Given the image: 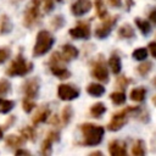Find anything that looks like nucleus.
<instances>
[{
    "label": "nucleus",
    "instance_id": "1",
    "mask_svg": "<svg viewBox=\"0 0 156 156\" xmlns=\"http://www.w3.org/2000/svg\"><path fill=\"white\" fill-rule=\"evenodd\" d=\"M80 130L83 133L84 140L83 145L87 146H96L102 141L105 129L101 126H96L93 123H84L80 126Z\"/></svg>",
    "mask_w": 156,
    "mask_h": 156
},
{
    "label": "nucleus",
    "instance_id": "2",
    "mask_svg": "<svg viewBox=\"0 0 156 156\" xmlns=\"http://www.w3.org/2000/svg\"><path fill=\"white\" fill-rule=\"evenodd\" d=\"M54 43H55V39L49 30H45V29L39 30V33L37 34V40H35L34 48H33V55L34 56L45 55L52 48Z\"/></svg>",
    "mask_w": 156,
    "mask_h": 156
},
{
    "label": "nucleus",
    "instance_id": "3",
    "mask_svg": "<svg viewBox=\"0 0 156 156\" xmlns=\"http://www.w3.org/2000/svg\"><path fill=\"white\" fill-rule=\"evenodd\" d=\"M33 68V63L26 61V58L20 54L6 69V74L10 77H16V76H26L28 74Z\"/></svg>",
    "mask_w": 156,
    "mask_h": 156
},
{
    "label": "nucleus",
    "instance_id": "4",
    "mask_svg": "<svg viewBox=\"0 0 156 156\" xmlns=\"http://www.w3.org/2000/svg\"><path fill=\"white\" fill-rule=\"evenodd\" d=\"M138 106H128L121 111H118L117 113H115L111 118V121L107 124V129L111 132H117L127 122H128V117L132 115H134V112L136 111Z\"/></svg>",
    "mask_w": 156,
    "mask_h": 156
},
{
    "label": "nucleus",
    "instance_id": "5",
    "mask_svg": "<svg viewBox=\"0 0 156 156\" xmlns=\"http://www.w3.org/2000/svg\"><path fill=\"white\" fill-rule=\"evenodd\" d=\"M41 0H30L29 4L27 5L26 12H24V18H23V23L27 28L33 27L40 18V7Z\"/></svg>",
    "mask_w": 156,
    "mask_h": 156
},
{
    "label": "nucleus",
    "instance_id": "6",
    "mask_svg": "<svg viewBox=\"0 0 156 156\" xmlns=\"http://www.w3.org/2000/svg\"><path fill=\"white\" fill-rule=\"evenodd\" d=\"M117 18H118V16H113V17H106V18H104L102 20V22H101V24L100 26H98L96 27V29H95V35H96V38H99V39H105L110 33H111V30H112V27L116 24V22H117Z\"/></svg>",
    "mask_w": 156,
    "mask_h": 156
},
{
    "label": "nucleus",
    "instance_id": "7",
    "mask_svg": "<svg viewBox=\"0 0 156 156\" xmlns=\"http://www.w3.org/2000/svg\"><path fill=\"white\" fill-rule=\"evenodd\" d=\"M57 96L63 101H71L79 96V89L71 84H60L57 87Z\"/></svg>",
    "mask_w": 156,
    "mask_h": 156
},
{
    "label": "nucleus",
    "instance_id": "8",
    "mask_svg": "<svg viewBox=\"0 0 156 156\" xmlns=\"http://www.w3.org/2000/svg\"><path fill=\"white\" fill-rule=\"evenodd\" d=\"M91 76L95 79H98L99 82H102V83H107L108 82V69H107V66H106V63H105V61L102 58L98 60L93 65Z\"/></svg>",
    "mask_w": 156,
    "mask_h": 156
},
{
    "label": "nucleus",
    "instance_id": "9",
    "mask_svg": "<svg viewBox=\"0 0 156 156\" xmlns=\"http://www.w3.org/2000/svg\"><path fill=\"white\" fill-rule=\"evenodd\" d=\"M69 35L74 39H88L90 37V26L88 22H79L69 29Z\"/></svg>",
    "mask_w": 156,
    "mask_h": 156
},
{
    "label": "nucleus",
    "instance_id": "10",
    "mask_svg": "<svg viewBox=\"0 0 156 156\" xmlns=\"http://www.w3.org/2000/svg\"><path fill=\"white\" fill-rule=\"evenodd\" d=\"M23 93H24V98L35 100L39 93V80L37 78L28 79L23 84Z\"/></svg>",
    "mask_w": 156,
    "mask_h": 156
},
{
    "label": "nucleus",
    "instance_id": "11",
    "mask_svg": "<svg viewBox=\"0 0 156 156\" xmlns=\"http://www.w3.org/2000/svg\"><path fill=\"white\" fill-rule=\"evenodd\" d=\"M91 6H93V4H91L90 0H77V1H74L72 4L71 11H72V13L74 16L78 17V16H83L87 12H89Z\"/></svg>",
    "mask_w": 156,
    "mask_h": 156
},
{
    "label": "nucleus",
    "instance_id": "12",
    "mask_svg": "<svg viewBox=\"0 0 156 156\" xmlns=\"http://www.w3.org/2000/svg\"><path fill=\"white\" fill-rule=\"evenodd\" d=\"M60 139V134H58V132H56V130H51V132H49L48 133V135H46V138H45V140L43 141V144H41V150H40V152L43 154V155H49L50 152H51V145H52V143L54 141H57Z\"/></svg>",
    "mask_w": 156,
    "mask_h": 156
},
{
    "label": "nucleus",
    "instance_id": "13",
    "mask_svg": "<svg viewBox=\"0 0 156 156\" xmlns=\"http://www.w3.org/2000/svg\"><path fill=\"white\" fill-rule=\"evenodd\" d=\"M108 152L112 156H126L127 155L126 144L121 140H112L108 144Z\"/></svg>",
    "mask_w": 156,
    "mask_h": 156
},
{
    "label": "nucleus",
    "instance_id": "14",
    "mask_svg": "<svg viewBox=\"0 0 156 156\" xmlns=\"http://www.w3.org/2000/svg\"><path fill=\"white\" fill-rule=\"evenodd\" d=\"M61 56H62V58H63L65 62L71 61V60H74L78 56V49L76 46L71 45V44H65L62 46Z\"/></svg>",
    "mask_w": 156,
    "mask_h": 156
},
{
    "label": "nucleus",
    "instance_id": "15",
    "mask_svg": "<svg viewBox=\"0 0 156 156\" xmlns=\"http://www.w3.org/2000/svg\"><path fill=\"white\" fill-rule=\"evenodd\" d=\"M108 67H110V69H111V72L113 74H118L121 72V69H122V62H121V57L116 52H113L110 56V58H108Z\"/></svg>",
    "mask_w": 156,
    "mask_h": 156
},
{
    "label": "nucleus",
    "instance_id": "16",
    "mask_svg": "<svg viewBox=\"0 0 156 156\" xmlns=\"http://www.w3.org/2000/svg\"><path fill=\"white\" fill-rule=\"evenodd\" d=\"M49 116H50V110L48 107H45V106H41L37 111V113L32 117V121H33L34 124H39V123L45 122L49 118Z\"/></svg>",
    "mask_w": 156,
    "mask_h": 156
},
{
    "label": "nucleus",
    "instance_id": "17",
    "mask_svg": "<svg viewBox=\"0 0 156 156\" xmlns=\"http://www.w3.org/2000/svg\"><path fill=\"white\" fill-rule=\"evenodd\" d=\"M50 69H51V73L58 79H67L71 76V72L61 65H50Z\"/></svg>",
    "mask_w": 156,
    "mask_h": 156
},
{
    "label": "nucleus",
    "instance_id": "18",
    "mask_svg": "<svg viewBox=\"0 0 156 156\" xmlns=\"http://www.w3.org/2000/svg\"><path fill=\"white\" fill-rule=\"evenodd\" d=\"M5 143H6V146L9 147H21L24 145L26 139L23 136H17V135L11 134L5 138Z\"/></svg>",
    "mask_w": 156,
    "mask_h": 156
},
{
    "label": "nucleus",
    "instance_id": "19",
    "mask_svg": "<svg viewBox=\"0 0 156 156\" xmlns=\"http://www.w3.org/2000/svg\"><path fill=\"white\" fill-rule=\"evenodd\" d=\"M118 37L122 38V39H130V38L135 37V32H134V29L130 24L126 23V24H122L118 28Z\"/></svg>",
    "mask_w": 156,
    "mask_h": 156
},
{
    "label": "nucleus",
    "instance_id": "20",
    "mask_svg": "<svg viewBox=\"0 0 156 156\" xmlns=\"http://www.w3.org/2000/svg\"><path fill=\"white\" fill-rule=\"evenodd\" d=\"M87 93L91 96H101L104 93H105V88L102 84H99V83H90L88 87H87Z\"/></svg>",
    "mask_w": 156,
    "mask_h": 156
},
{
    "label": "nucleus",
    "instance_id": "21",
    "mask_svg": "<svg viewBox=\"0 0 156 156\" xmlns=\"http://www.w3.org/2000/svg\"><path fill=\"white\" fill-rule=\"evenodd\" d=\"M129 96H130V99H132L133 101L141 102V101H144V99H145V96H146V89H145L144 87L134 88V89H132Z\"/></svg>",
    "mask_w": 156,
    "mask_h": 156
},
{
    "label": "nucleus",
    "instance_id": "22",
    "mask_svg": "<svg viewBox=\"0 0 156 156\" xmlns=\"http://www.w3.org/2000/svg\"><path fill=\"white\" fill-rule=\"evenodd\" d=\"M134 22H135L138 29L141 32V34L147 35V34L151 32V24H150V21H147V20H143V18H139V17H135Z\"/></svg>",
    "mask_w": 156,
    "mask_h": 156
},
{
    "label": "nucleus",
    "instance_id": "23",
    "mask_svg": "<svg viewBox=\"0 0 156 156\" xmlns=\"http://www.w3.org/2000/svg\"><path fill=\"white\" fill-rule=\"evenodd\" d=\"M106 112V106L104 102H96L90 107V115L94 118H99L101 117L104 113Z\"/></svg>",
    "mask_w": 156,
    "mask_h": 156
},
{
    "label": "nucleus",
    "instance_id": "24",
    "mask_svg": "<svg viewBox=\"0 0 156 156\" xmlns=\"http://www.w3.org/2000/svg\"><path fill=\"white\" fill-rule=\"evenodd\" d=\"M21 135L26 139V140H30V141H34L37 139V132L33 127H24L21 129Z\"/></svg>",
    "mask_w": 156,
    "mask_h": 156
},
{
    "label": "nucleus",
    "instance_id": "25",
    "mask_svg": "<svg viewBox=\"0 0 156 156\" xmlns=\"http://www.w3.org/2000/svg\"><path fill=\"white\" fill-rule=\"evenodd\" d=\"M110 99L117 106L118 105H123L126 102V94H124V91H113V93H111Z\"/></svg>",
    "mask_w": 156,
    "mask_h": 156
},
{
    "label": "nucleus",
    "instance_id": "26",
    "mask_svg": "<svg viewBox=\"0 0 156 156\" xmlns=\"http://www.w3.org/2000/svg\"><path fill=\"white\" fill-rule=\"evenodd\" d=\"M132 154L134 156H144L145 155V144L143 140H136L132 147Z\"/></svg>",
    "mask_w": 156,
    "mask_h": 156
},
{
    "label": "nucleus",
    "instance_id": "27",
    "mask_svg": "<svg viewBox=\"0 0 156 156\" xmlns=\"http://www.w3.org/2000/svg\"><path fill=\"white\" fill-rule=\"evenodd\" d=\"M95 9H96V15L101 18V20H104V18H106L108 15H107V10H106V7H105V2H104V0H95Z\"/></svg>",
    "mask_w": 156,
    "mask_h": 156
},
{
    "label": "nucleus",
    "instance_id": "28",
    "mask_svg": "<svg viewBox=\"0 0 156 156\" xmlns=\"http://www.w3.org/2000/svg\"><path fill=\"white\" fill-rule=\"evenodd\" d=\"M15 107V101L0 98V113H9Z\"/></svg>",
    "mask_w": 156,
    "mask_h": 156
},
{
    "label": "nucleus",
    "instance_id": "29",
    "mask_svg": "<svg viewBox=\"0 0 156 156\" xmlns=\"http://www.w3.org/2000/svg\"><path fill=\"white\" fill-rule=\"evenodd\" d=\"M72 116H73V108L72 106H65L63 110H62V115H61V118H62V124L66 126L71 122L72 119Z\"/></svg>",
    "mask_w": 156,
    "mask_h": 156
},
{
    "label": "nucleus",
    "instance_id": "30",
    "mask_svg": "<svg viewBox=\"0 0 156 156\" xmlns=\"http://www.w3.org/2000/svg\"><path fill=\"white\" fill-rule=\"evenodd\" d=\"M11 22L9 20V17L6 15H2L0 17V33L1 34H5V33H9L11 30Z\"/></svg>",
    "mask_w": 156,
    "mask_h": 156
},
{
    "label": "nucleus",
    "instance_id": "31",
    "mask_svg": "<svg viewBox=\"0 0 156 156\" xmlns=\"http://www.w3.org/2000/svg\"><path fill=\"white\" fill-rule=\"evenodd\" d=\"M151 68H152V63L149 62V61H145V62L140 63V65L136 67V72H138L141 77H145V76L149 74V72L151 71Z\"/></svg>",
    "mask_w": 156,
    "mask_h": 156
},
{
    "label": "nucleus",
    "instance_id": "32",
    "mask_svg": "<svg viewBox=\"0 0 156 156\" xmlns=\"http://www.w3.org/2000/svg\"><path fill=\"white\" fill-rule=\"evenodd\" d=\"M132 56L136 61H144L147 57V49L146 48H138L133 51Z\"/></svg>",
    "mask_w": 156,
    "mask_h": 156
},
{
    "label": "nucleus",
    "instance_id": "33",
    "mask_svg": "<svg viewBox=\"0 0 156 156\" xmlns=\"http://www.w3.org/2000/svg\"><path fill=\"white\" fill-rule=\"evenodd\" d=\"M22 107L24 110V112H30L34 107H35V102L33 99H28V98H24L23 101H22Z\"/></svg>",
    "mask_w": 156,
    "mask_h": 156
},
{
    "label": "nucleus",
    "instance_id": "34",
    "mask_svg": "<svg viewBox=\"0 0 156 156\" xmlns=\"http://www.w3.org/2000/svg\"><path fill=\"white\" fill-rule=\"evenodd\" d=\"M10 89H11L10 82L7 79H5V78L4 79H0V96L7 94L10 91Z\"/></svg>",
    "mask_w": 156,
    "mask_h": 156
},
{
    "label": "nucleus",
    "instance_id": "35",
    "mask_svg": "<svg viewBox=\"0 0 156 156\" xmlns=\"http://www.w3.org/2000/svg\"><path fill=\"white\" fill-rule=\"evenodd\" d=\"M63 24H65V20H63L62 16H58V15L55 16L51 21V26H52L54 29H60V28L63 27Z\"/></svg>",
    "mask_w": 156,
    "mask_h": 156
},
{
    "label": "nucleus",
    "instance_id": "36",
    "mask_svg": "<svg viewBox=\"0 0 156 156\" xmlns=\"http://www.w3.org/2000/svg\"><path fill=\"white\" fill-rule=\"evenodd\" d=\"M132 83V80L129 79V78H127L126 76H121V77H118L117 78V80H116V85L118 87V88H121V89H124L128 84H130Z\"/></svg>",
    "mask_w": 156,
    "mask_h": 156
},
{
    "label": "nucleus",
    "instance_id": "37",
    "mask_svg": "<svg viewBox=\"0 0 156 156\" xmlns=\"http://www.w3.org/2000/svg\"><path fill=\"white\" fill-rule=\"evenodd\" d=\"M10 57V51L5 48H0V63H4Z\"/></svg>",
    "mask_w": 156,
    "mask_h": 156
},
{
    "label": "nucleus",
    "instance_id": "38",
    "mask_svg": "<svg viewBox=\"0 0 156 156\" xmlns=\"http://www.w3.org/2000/svg\"><path fill=\"white\" fill-rule=\"evenodd\" d=\"M45 12H50L54 9V0H41Z\"/></svg>",
    "mask_w": 156,
    "mask_h": 156
},
{
    "label": "nucleus",
    "instance_id": "39",
    "mask_svg": "<svg viewBox=\"0 0 156 156\" xmlns=\"http://www.w3.org/2000/svg\"><path fill=\"white\" fill-rule=\"evenodd\" d=\"M147 49H149L151 56H152L154 58H156V41H151V43H149Z\"/></svg>",
    "mask_w": 156,
    "mask_h": 156
},
{
    "label": "nucleus",
    "instance_id": "40",
    "mask_svg": "<svg viewBox=\"0 0 156 156\" xmlns=\"http://www.w3.org/2000/svg\"><path fill=\"white\" fill-rule=\"evenodd\" d=\"M149 21H150L151 23L156 24V9H155V10H152V11L149 13Z\"/></svg>",
    "mask_w": 156,
    "mask_h": 156
},
{
    "label": "nucleus",
    "instance_id": "41",
    "mask_svg": "<svg viewBox=\"0 0 156 156\" xmlns=\"http://www.w3.org/2000/svg\"><path fill=\"white\" fill-rule=\"evenodd\" d=\"M107 2L112 7H121V5H122V0H107Z\"/></svg>",
    "mask_w": 156,
    "mask_h": 156
},
{
    "label": "nucleus",
    "instance_id": "42",
    "mask_svg": "<svg viewBox=\"0 0 156 156\" xmlns=\"http://www.w3.org/2000/svg\"><path fill=\"white\" fill-rule=\"evenodd\" d=\"M16 155H30V152L28 151V150H23V149H18V150H16V152H15Z\"/></svg>",
    "mask_w": 156,
    "mask_h": 156
},
{
    "label": "nucleus",
    "instance_id": "43",
    "mask_svg": "<svg viewBox=\"0 0 156 156\" xmlns=\"http://www.w3.org/2000/svg\"><path fill=\"white\" fill-rule=\"evenodd\" d=\"M50 123H51V124H54V126H58V123H60L58 117H57V116H54V117L50 119Z\"/></svg>",
    "mask_w": 156,
    "mask_h": 156
},
{
    "label": "nucleus",
    "instance_id": "44",
    "mask_svg": "<svg viewBox=\"0 0 156 156\" xmlns=\"http://www.w3.org/2000/svg\"><path fill=\"white\" fill-rule=\"evenodd\" d=\"M126 4H127V10H130V7L134 5V1L133 0H126Z\"/></svg>",
    "mask_w": 156,
    "mask_h": 156
},
{
    "label": "nucleus",
    "instance_id": "45",
    "mask_svg": "<svg viewBox=\"0 0 156 156\" xmlns=\"http://www.w3.org/2000/svg\"><path fill=\"white\" fill-rule=\"evenodd\" d=\"M90 155H102V152L101 151H95V152H91Z\"/></svg>",
    "mask_w": 156,
    "mask_h": 156
},
{
    "label": "nucleus",
    "instance_id": "46",
    "mask_svg": "<svg viewBox=\"0 0 156 156\" xmlns=\"http://www.w3.org/2000/svg\"><path fill=\"white\" fill-rule=\"evenodd\" d=\"M1 138H2V129L0 128V139H1Z\"/></svg>",
    "mask_w": 156,
    "mask_h": 156
},
{
    "label": "nucleus",
    "instance_id": "47",
    "mask_svg": "<svg viewBox=\"0 0 156 156\" xmlns=\"http://www.w3.org/2000/svg\"><path fill=\"white\" fill-rule=\"evenodd\" d=\"M154 104H155V105H156V96H155V98H154Z\"/></svg>",
    "mask_w": 156,
    "mask_h": 156
},
{
    "label": "nucleus",
    "instance_id": "48",
    "mask_svg": "<svg viewBox=\"0 0 156 156\" xmlns=\"http://www.w3.org/2000/svg\"><path fill=\"white\" fill-rule=\"evenodd\" d=\"M154 84H155V85H156V78H155V79H154Z\"/></svg>",
    "mask_w": 156,
    "mask_h": 156
},
{
    "label": "nucleus",
    "instance_id": "49",
    "mask_svg": "<svg viewBox=\"0 0 156 156\" xmlns=\"http://www.w3.org/2000/svg\"><path fill=\"white\" fill-rule=\"evenodd\" d=\"M56 1H60V2H62V1H63V0H56Z\"/></svg>",
    "mask_w": 156,
    "mask_h": 156
}]
</instances>
